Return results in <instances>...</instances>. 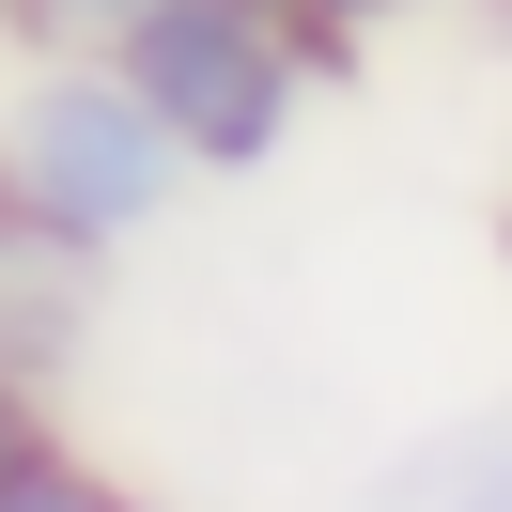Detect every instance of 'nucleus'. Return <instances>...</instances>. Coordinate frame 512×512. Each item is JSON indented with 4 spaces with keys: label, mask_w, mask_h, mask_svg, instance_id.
Wrapping results in <instances>:
<instances>
[{
    "label": "nucleus",
    "mask_w": 512,
    "mask_h": 512,
    "mask_svg": "<svg viewBox=\"0 0 512 512\" xmlns=\"http://www.w3.org/2000/svg\"><path fill=\"white\" fill-rule=\"evenodd\" d=\"M94 342H109V249H78L63 218H32L0 187V388L63 404L94 373Z\"/></svg>",
    "instance_id": "obj_3"
},
{
    "label": "nucleus",
    "mask_w": 512,
    "mask_h": 512,
    "mask_svg": "<svg viewBox=\"0 0 512 512\" xmlns=\"http://www.w3.org/2000/svg\"><path fill=\"white\" fill-rule=\"evenodd\" d=\"M32 435H47V404H32V388H0V466H16Z\"/></svg>",
    "instance_id": "obj_8"
},
{
    "label": "nucleus",
    "mask_w": 512,
    "mask_h": 512,
    "mask_svg": "<svg viewBox=\"0 0 512 512\" xmlns=\"http://www.w3.org/2000/svg\"><path fill=\"white\" fill-rule=\"evenodd\" d=\"M109 63L187 140L202 187H233V171L295 156V125H311V94L342 78V47H326L311 16H280V0H140L125 32H109Z\"/></svg>",
    "instance_id": "obj_1"
},
{
    "label": "nucleus",
    "mask_w": 512,
    "mask_h": 512,
    "mask_svg": "<svg viewBox=\"0 0 512 512\" xmlns=\"http://www.w3.org/2000/svg\"><path fill=\"white\" fill-rule=\"evenodd\" d=\"M0 187L32 202V218H63L78 249L125 264L202 171H187V140L125 94L109 47H63V63H16V78H0Z\"/></svg>",
    "instance_id": "obj_2"
},
{
    "label": "nucleus",
    "mask_w": 512,
    "mask_h": 512,
    "mask_svg": "<svg viewBox=\"0 0 512 512\" xmlns=\"http://www.w3.org/2000/svg\"><path fill=\"white\" fill-rule=\"evenodd\" d=\"M342 512H512V388L466 404V419H435V435H404Z\"/></svg>",
    "instance_id": "obj_4"
},
{
    "label": "nucleus",
    "mask_w": 512,
    "mask_h": 512,
    "mask_svg": "<svg viewBox=\"0 0 512 512\" xmlns=\"http://www.w3.org/2000/svg\"><path fill=\"white\" fill-rule=\"evenodd\" d=\"M140 0H0V47L16 63H63V47H109Z\"/></svg>",
    "instance_id": "obj_6"
},
{
    "label": "nucleus",
    "mask_w": 512,
    "mask_h": 512,
    "mask_svg": "<svg viewBox=\"0 0 512 512\" xmlns=\"http://www.w3.org/2000/svg\"><path fill=\"white\" fill-rule=\"evenodd\" d=\"M280 16H311V32H326V47H373V32H388V16H419V0H280Z\"/></svg>",
    "instance_id": "obj_7"
},
{
    "label": "nucleus",
    "mask_w": 512,
    "mask_h": 512,
    "mask_svg": "<svg viewBox=\"0 0 512 512\" xmlns=\"http://www.w3.org/2000/svg\"><path fill=\"white\" fill-rule=\"evenodd\" d=\"M0 512H140V481H125V466H94V450L47 419V435L0 466Z\"/></svg>",
    "instance_id": "obj_5"
}]
</instances>
